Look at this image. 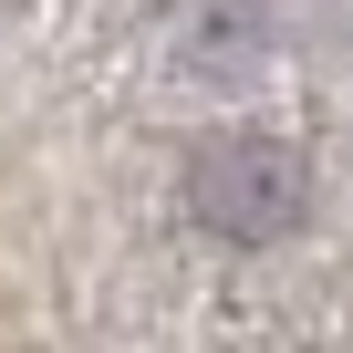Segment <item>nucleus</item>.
Segmentation results:
<instances>
[{"mask_svg":"<svg viewBox=\"0 0 353 353\" xmlns=\"http://www.w3.org/2000/svg\"><path fill=\"white\" fill-rule=\"evenodd\" d=\"M188 208H198L219 239L270 250V239H291L301 208H312V166H301L281 135H219V145H198V166H188Z\"/></svg>","mask_w":353,"mask_h":353,"instance_id":"1","label":"nucleus"},{"mask_svg":"<svg viewBox=\"0 0 353 353\" xmlns=\"http://www.w3.org/2000/svg\"><path fill=\"white\" fill-rule=\"evenodd\" d=\"M270 32V0H176V52L188 73H239Z\"/></svg>","mask_w":353,"mask_h":353,"instance_id":"2","label":"nucleus"}]
</instances>
